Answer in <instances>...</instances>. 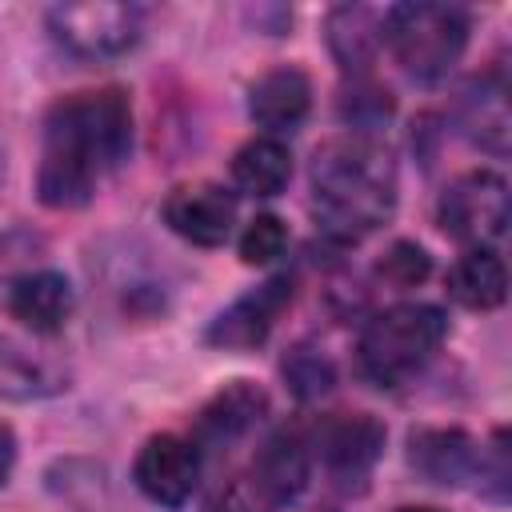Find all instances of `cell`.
Wrapping results in <instances>:
<instances>
[{"mask_svg": "<svg viewBox=\"0 0 512 512\" xmlns=\"http://www.w3.org/2000/svg\"><path fill=\"white\" fill-rule=\"evenodd\" d=\"M448 332V320L432 304H392L376 312L360 332V372L380 384L396 388L412 372L428 364V356L440 348Z\"/></svg>", "mask_w": 512, "mask_h": 512, "instance_id": "obj_3", "label": "cell"}, {"mask_svg": "<svg viewBox=\"0 0 512 512\" xmlns=\"http://www.w3.org/2000/svg\"><path fill=\"white\" fill-rule=\"evenodd\" d=\"M8 316L32 336H52L72 316V284L60 272H24L8 288Z\"/></svg>", "mask_w": 512, "mask_h": 512, "instance_id": "obj_11", "label": "cell"}, {"mask_svg": "<svg viewBox=\"0 0 512 512\" xmlns=\"http://www.w3.org/2000/svg\"><path fill=\"white\" fill-rule=\"evenodd\" d=\"M412 464L432 484H460L476 468V444L460 428H432L412 436Z\"/></svg>", "mask_w": 512, "mask_h": 512, "instance_id": "obj_18", "label": "cell"}, {"mask_svg": "<svg viewBox=\"0 0 512 512\" xmlns=\"http://www.w3.org/2000/svg\"><path fill=\"white\" fill-rule=\"evenodd\" d=\"M288 244V228L280 216H252L248 228L240 232V260L244 264H272Z\"/></svg>", "mask_w": 512, "mask_h": 512, "instance_id": "obj_21", "label": "cell"}, {"mask_svg": "<svg viewBox=\"0 0 512 512\" xmlns=\"http://www.w3.org/2000/svg\"><path fill=\"white\" fill-rule=\"evenodd\" d=\"M264 412H268V396L256 384L236 380L204 404V412L196 416V428H192V444L196 448H228L240 436H248Z\"/></svg>", "mask_w": 512, "mask_h": 512, "instance_id": "obj_12", "label": "cell"}, {"mask_svg": "<svg viewBox=\"0 0 512 512\" xmlns=\"http://www.w3.org/2000/svg\"><path fill=\"white\" fill-rule=\"evenodd\" d=\"M132 144V108L120 88L72 92L44 120V160L36 192L48 208H80L96 180L124 160Z\"/></svg>", "mask_w": 512, "mask_h": 512, "instance_id": "obj_1", "label": "cell"}, {"mask_svg": "<svg viewBox=\"0 0 512 512\" xmlns=\"http://www.w3.org/2000/svg\"><path fill=\"white\" fill-rule=\"evenodd\" d=\"M164 224L176 236H184L188 244L216 248L228 240V232L236 224V196L220 184H208V180L180 184L164 200Z\"/></svg>", "mask_w": 512, "mask_h": 512, "instance_id": "obj_7", "label": "cell"}, {"mask_svg": "<svg viewBox=\"0 0 512 512\" xmlns=\"http://www.w3.org/2000/svg\"><path fill=\"white\" fill-rule=\"evenodd\" d=\"M464 136L488 152H508V84L500 72H488L464 88L460 100Z\"/></svg>", "mask_w": 512, "mask_h": 512, "instance_id": "obj_16", "label": "cell"}, {"mask_svg": "<svg viewBox=\"0 0 512 512\" xmlns=\"http://www.w3.org/2000/svg\"><path fill=\"white\" fill-rule=\"evenodd\" d=\"M436 220L448 236L468 244H488L508 224V184L496 172H464L456 176L436 204Z\"/></svg>", "mask_w": 512, "mask_h": 512, "instance_id": "obj_6", "label": "cell"}, {"mask_svg": "<svg viewBox=\"0 0 512 512\" xmlns=\"http://www.w3.org/2000/svg\"><path fill=\"white\" fill-rule=\"evenodd\" d=\"M396 512H440V508H396Z\"/></svg>", "mask_w": 512, "mask_h": 512, "instance_id": "obj_26", "label": "cell"}, {"mask_svg": "<svg viewBox=\"0 0 512 512\" xmlns=\"http://www.w3.org/2000/svg\"><path fill=\"white\" fill-rule=\"evenodd\" d=\"M384 44L416 80H440L468 44V20L452 4H392L384 12Z\"/></svg>", "mask_w": 512, "mask_h": 512, "instance_id": "obj_4", "label": "cell"}, {"mask_svg": "<svg viewBox=\"0 0 512 512\" xmlns=\"http://www.w3.org/2000/svg\"><path fill=\"white\" fill-rule=\"evenodd\" d=\"M328 44L344 68H364L376 56V48L384 44V16H376L372 8H360V4L336 8L328 20Z\"/></svg>", "mask_w": 512, "mask_h": 512, "instance_id": "obj_20", "label": "cell"}, {"mask_svg": "<svg viewBox=\"0 0 512 512\" xmlns=\"http://www.w3.org/2000/svg\"><path fill=\"white\" fill-rule=\"evenodd\" d=\"M12 464H16V436H12L8 424H0V484L8 480Z\"/></svg>", "mask_w": 512, "mask_h": 512, "instance_id": "obj_25", "label": "cell"}, {"mask_svg": "<svg viewBox=\"0 0 512 512\" xmlns=\"http://www.w3.org/2000/svg\"><path fill=\"white\" fill-rule=\"evenodd\" d=\"M60 388H64L60 360L0 328V396L28 400V396L60 392Z\"/></svg>", "mask_w": 512, "mask_h": 512, "instance_id": "obj_14", "label": "cell"}, {"mask_svg": "<svg viewBox=\"0 0 512 512\" xmlns=\"http://www.w3.org/2000/svg\"><path fill=\"white\" fill-rule=\"evenodd\" d=\"M284 376L296 388V396H320L332 388V364L308 348H296L292 360H284Z\"/></svg>", "mask_w": 512, "mask_h": 512, "instance_id": "obj_23", "label": "cell"}, {"mask_svg": "<svg viewBox=\"0 0 512 512\" xmlns=\"http://www.w3.org/2000/svg\"><path fill=\"white\" fill-rule=\"evenodd\" d=\"M292 176V152L276 136H252L232 156V180L248 196H276Z\"/></svg>", "mask_w": 512, "mask_h": 512, "instance_id": "obj_19", "label": "cell"}, {"mask_svg": "<svg viewBox=\"0 0 512 512\" xmlns=\"http://www.w3.org/2000/svg\"><path fill=\"white\" fill-rule=\"evenodd\" d=\"M132 476H136V488L148 500L176 508V504H184L192 496V488L200 480V448L192 440H184V436H172V432L152 436L140 448Z\"/></svg>", "mask_w": 512, "mask_h": 512, "instance_id": "obj_8", "label": "cell"}, {"mask_svg": "<svg viewBox=\"0 0 512 512\" xmlns=\"http://www.w3.org/2000/svg\"><path fill=\"white\" fill-rule=\"evenodd\" d=\"M308 108H312V84L300 68H272L268 76H260L252 84V96H248L252 120L268 132L300 128Z\"/></svg>", "mask_w": 512, "mask_h": 512, "instance_id": "obj_13", "label": "cell"}, {"mask_svg": "<svg viewBox=\"0 0 512 512\" xmlns=\"http://www.w3.org/2000/svg\"><path fill=\"white\" fill-rule=\"evenodd\" d=\"M248 476H252V484L264 492V500L272 508L276 504H288L308 484V448H304V440L296 432H276L256 452V464H252Z\"/></svg>", "mask_w": 512, "mask_h": 512, "instance_id": "obj_15", "label": "cell"}, {"mask_svg": "<svg viewBox=\"0 0 512 512\" xmlns=\"http://www.w3.org/2000/svg\"><path fill=\"white\" fill-rule=\"evenodd\" d=\"M428 252L420 248V244H412V240H400V244H392L388 252H384V260H380V276L388 280V284H396V288H412V284H420L424 276H428Z\"/></svg>", "mask_w": 512, "mask_h": 512, "instance_id": "obj_22", "label": "cell"}, {"mask_svg": "<svg viewBox=\"0 0 512 512\" xmlns=\"http://www.w3.org/2000/svg\"><path fill=\"white\" fill-rule=\"evenodd\" d=\"M380 448H384V424L364 412L332 416L320 424V436H316V452L328 476L344 488L360 484L372 472V464L380 460Z\"/></svg>", "mask_w": 512, "mask_h": 512, "instance_id": "obj_9", "label": "cell"}, {"mask_svg": "<svg viewBox=\"0 0 512 512\" xmlns=\"http://www.w3.org/2000/svg\"><path fill=\"white\" fill-rule=\"evenodd\" d=\"M448 296H452L460 308H472V312L500 308L504 296H508L504 260H500L492 248H472V252H464V256L448 268Z\"/></svg>", "mask_w": 512, "mask_h": 512, "instance_id": "obj_17", "label": "cell"}, {"mask_svg": "<svg viewBox=\"0 0 512 512\" xmlns=\"http://www.w3.org/2000/svg\"><path fill=\"white\" fill-rule=\"evenodd\" d=\"M216 512H272V504L252 484V476H236V480H228V488H220Z\"/></svg>", "mask_w": 512, "mask_h": 512, "instance_id": "obj_24", "label": "cell"}, {"mask_svg": "<svg viewBox=\"0 0 512 512\" xmlns=\"http://www.w3.org/2000/svg\"><path fill=\"white\" fill-rule=\"evenodd\" d=\"M312 208L328 236L360 240L396 208V164L372 136H340L312 156Z\"/></svg>", "mask_w": 512, "mask_h": 512, "instance_id": "obj_2", "label": "cell"}, {"mask_svg": "<svg viewBox=\"0 0 512 512\" xmlns=\"http://www.w3.org/2000/svg\"><path fill=\"white\" fill-rule=\"evenodd\" d=\"M48 28L56 44L84 60L120 56L140 36V8L136 4H108V0H80L48 8Z\"/></svg>", "mask_w": 512, "mask_h": 512, "instance_id": "obj_5", "label": "cell"}, {"mask_svg": "<svg viewBox=\"0 0 512 512\" xmlns=\"http://www.w3.org/2000/svg\"><path fill=\"white\" fill-rule=\"evenodd\" d=\"M292 304V276H272L260 288H252L248 296H240L232 308H224L212 328H208V344L216 348H256L268 340L272 324L280 320V312Z\"/></svg>", "mask_w": 512, "mask_h": 512, "instance_id": "obj_10", "label": "cell"}]
</instances>
